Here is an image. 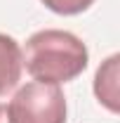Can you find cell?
I'll list each match as a JSON object with an SVG mask.
<instances>
[{"label":"cell","mask_w":120,"mask_h":123,"mask_svg":"<svg viewBox=\"0 0 120 123\" xmlns=\"http://www.w3.org/2000/svg\"><path fill=\"white\" fill-rule=\"evenodd\" d=\"M87 47L75 33L43 29L28 38L21 64L35 80L59 85L80 76L87 69Z\"/></svg>","instance_id":"6da1fadb"},{"label":"cell","mask_w":120,"mask_h":123,"mask_svg":"<svg viewBox=\"0 0 120 123\" xmlns=\"http://www.w3.org/2000/svg\"><path fill=\"white\" fill-rule=\"evenodd\" d=\"M10 123H66V97L57 83L31 80L7 107Z\"/></svg>","instance_id":"7a4b0ae2"},{"label":"cell","mask_w":120,"mask_h":123,"mask_svg":"<svg viewBox=\"0 0 120 123\" xmlns=\"http://www.w3.org/2000/svg\"><path fill=\"white\" fill-rule=\"evenodd\" d=\"M21 47L12 36L0 33V95L12 90L21 78Z\"/></svg>","instance_id":"3957f363"},{"label":"cell","mask_w":120,"mask_h":123,"mask_svg":"<svg viewBox=\"0 0 120 123\" xmlns=\"http://www.w3.org/2000/svg\"><path fill=\"white\" fill-rule=\"evenodd\" d=\"M118 64H120V57L111 55L99 66V71L94 76V95H97V99L108 111H113V114L120 109V102H118Z\"/></svg>","instance_id":"277c9868"},{"label":"cell","mask_w":120,"mask_h":123,"mask_svg":"<svg viewBox=\"0 0 120 123\" xmlns=\"http://www.w3.org/2000/svg\"><path fill=\"white\" fill-rule=\"evenodd\" d=\"M94 0H43L47 10L57 12V14H80L90 7Z\"/></svg>","instance_id":"5b68a950"},{"label":"cell","mask_w":120,"mask_h":123,"mask_svg":"<svg viewBox=\"0 0 120 123\" xmlns=\"http://www.w3.org/2000/svg\"><path fill=\"white\" fill-rule=\"evenodd\" d=\"M0 123H10L7 121V107L5 104H0Z\"/></svg>","instance_id":"8992f818"}]
</instances>
